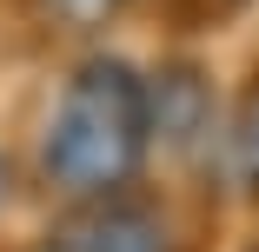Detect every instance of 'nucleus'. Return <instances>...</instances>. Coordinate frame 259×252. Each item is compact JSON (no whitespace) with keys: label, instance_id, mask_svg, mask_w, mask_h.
Here are the masks:
<instances>
[{"label":"nucleus","instance_id":"1","mask_svg":"<svg viewBox=\"0 0 259 252\" xmlns=\"http://www.w3.org/2000/svg\"><path fill=\"white\" fill-rule=\"evenodd\" d=\"M146 126H153V113H146V86L133 80V67L87 60L67 80L54 133H47V179L60 192H80V199L126 186L140 166Z\"/></svg>","mask_w":259,"mask_h":252},{"label":"nucleus","instance_id":"5","mask_svg":"<svg viewBox=\"0 0 259 252\" xmlns=\"http://www.w3.org/2000/svg\"><path fill=\"white\" fill-rule=\"evenodd\" d=\"M0 199H7V166H0Z\"/></svg>","mask_w":259,"mask_h":252},{"label":"nucleus","instance_id":"4","mask_svg":"<svg viewBox=\"0 0 259 252\" xmlns=\"http://www.w3.org/2000/svg\"><path fill=\"white\" fill-rule=\"evenodd\" d=\"M40 14L60 27H107L120 14V0H40Z\"/></svg>","mask_w":259,"mask_h":252},{"label":"nucleus","instance_id":"3","mask_svg":"<svg viewBox=\"0 0 259 252\" xmlns=\"http://www.w3.org/2000/svg\"><path fill=\"white\" fill-rule=\"evenodd\" d=\"M226 160H233V179L239 192L259 199V80L239 93V113H233V146H226Z\"/></svg>","mask_w":259,"mask_h":252},{"label":"nucleus","instance_id":"2","mask_svg":"<svg viewBox=\"0 0 259 252\" xmlns=\"http://www.w3.org/2000/svg\"><path fill=\"white\" fill-rule=\"evenodd\" d=\"M73 252H173L166 226L153 219V213H93L73 226L67 239Z\"/></svg>","mask_w":259,"mask_h":252}]
</instances>
